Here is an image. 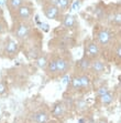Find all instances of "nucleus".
Instances as JSON below:
<instances>
[{"label":"nucleus","mask_w":121,"mask_h":123,"mask_svg":"<svg viewBox=\"0 0 121 123\" xmlns=\"http://www.w3.org/2000/svg\"><path fill=\"white\" fill-rule=\"evenodd\" d=\"M12 34L18 41H24L31 36V26L28 21H17L12 29Z\"/></svg>","instance_id":"obj_1"},{"label":"nucleus","mask_w":121,"mask_h":123,"mask_svg":"<svg viewBox=\"0 0 121 123\" xmlns=\"http://www.w3.org/2000/svg\"><path fill=\"white\" fill-rule=\"evenodd\" d=\"M13 13L17 21H29L30 18L34 13V8L32 6H30V5H28V3H24L19 9H17L14 12H12L11 14Z\"/></svg>","instance_id":"obj_2"},{"label":"nucleus","mask_w":121,"mask_h":123,"mask_svg":"<svg viewBox=\"0 0 121 123\" xmlns=\"http://www.w3.org/2000/svg\"><path fill=\"white\" fill-rule=\"evenodd\" d=\"M100 55V47L97 42L93 40H89L87 42H85V51H84V55L90 58L91 60L97 59Z\"/></svg>","instance_id":"obj_3"},{"label":"nucleus","mask_w":121,"mask_h":123,"mask_svg":"<svg viewBox=\"0 0 121 123\" xmlns=\"http://www.w3.org/2000/svg\"><path fill=\"white\" fill-rule=\"evenodd\" d=\"M112 40V33L106 28L100 29L96 33V42L99 44V47H107Z\"/></svg>","instance_id":"obj_4"},{"label":"nucleus","mask_w":121,"mask_h":123,"mask_svg":"<svg viewBox=\"0 0 121 123\" xmlns=\"http://www.w3.org/2000/svg\"><path fill=\"white\" fill-rule=\"evenodd\" d=\"M43 12H44V16L47 18V19H51V20H59V16H61L62 10L57 6H54L52 3L47 2L46 5L43 6Z\"/></svg>","instance_id":"obj_5"},{"label":"nucleus","mask_w":121,"mask_h":123,"mask_svg":"<svg viewBox=\"0 0 121 123\" xmlns=\"http://www.w3.org/2000/svg\"><path fill=\"white\" fill-rule=\"evenodd\" d=\"M19 50H20L19 43L17 41H14L13 39H8V41L5 44V49H3L5 55L8 58H10V59L16 57L19 53Z\"/></svg>","instance_id":"obj_6"},{"label":"nucleus","mask_w":121,"mask_h":123,"mask_svg":"<svg viewBox=\"0 0 121 123\" xmlns=\"http://www.w3.org/2000/svg\"><path fill=\"white\" fill-rule=\"evenodd\" d=\"M56 66H57V73L58 75H64L66 72L69 70L70 63L69 60L66 59L63 55H57L56 57Z\"/></svg>","instance_id":"obj_7"},{"label":"nucleus","mask_w":121,"mask_h":123,"mask_svg":"<svg viewBox=\"0 0 121 123\" xmlns=\"http://www.w3.org/2000/svg\"><path fill=\"white\" fill-rule=\"evenodd\" d=\"M90 71L93 72L94 74H101L106 71V64L104 61L97 59H94L91 61V67H90Z\"/></svg>","instance_id":"obj_8"},{"label":"nucleus","mask_w":121,"mask_h":123,"mask_svg":"<svg viewBox=\"0 0 121 123\" xmlns=\"http://www.w3.org/2000/svg\"><path fill=\"white\" fill-rule=\"evenodd\" d=\"M45 71H46V73H47L48 75H51V77H56V75H58V73H57V66H56V57H52L48 59L47 67L45 69Z\"/></svg>","instance_id":"obj_9"},{"label":"nucleus","mask_w":121,"mask_h":123,"mask_svg":"<svg viewBox=\"0 0 121 123\" xmlns=\"http://www.w3.org/2000/svg\"><path fill=\"white\" fill-rule=\"evenodd\" d=\"M91 59L88 57H86V55H84V57L80 59V60L77 62V66H78L79 70L82 72H86V71H90V67H91Z\"/></svg>","instance_id":"obj_10"},{"label":"nucleus","mask_w":121,"mask_h":123,"mask_svg":"<svg viewBox=\"0 0 121 123\" xmlns=\"http://www.w3.org/2000/svg\"><path fill=\"white\" fill-rule=\"evenodd\" d=\"M65 109H66V105L62 102H57L53 105V109H52V114L55 117H63V114L65 113Z\"/></svg>","instance_id":"obj_11"},{"label":"nucleus","mask_w":121,"mask_h":123,"mask_svg":"<svg viewBox=\"0 0 121 123\" xmlns=\"http://www.w3.org/2000/svg\"><path fill=\"white\" fill-rule=\"evenodd\" d=\"M32 120L35 123H46L48 121V114L45 111H37L32 115Z\"/></svg>","instance_id":"obj_12"},{"label":"nucleus","mask_w":121,"mask_h":123,"mask_svg":"<svg viewBox=\"0 0 121 123\" xmlns=\"http://www.w3.org/2000/svg\"><path fill=\"white\" fill-rule=\"evenodd\" d=\"M24 0H7V6L9 8V11L11 12H14L17 9H19L20 7L24 5Z\"/></svg>","instance_id":"obj_13"},{"label":"nucleus","mask_w":121,"mask_h":123,"mask_svg":"<svg viewBox=\"0 0 121 123\" xmlns=\"http://www.w3.org/2000/svg\"><path fill=\"white\" fill-rule=\"evenodd\" d=\"M75 23H76V19L70 14H66L62 20V26L66 29H72L75 26Z\"/></svg>","instance_id":"obj_14"},{"label":"nucleus","mask_w":121,"mask_h":123,"mask_svg":"<svg viewBox=\"0 0 121 123\" xmlns=\"http://www.w3.org/2000/svg\"><path fill=\"white\" fill-rule=\"evenodd\" d=\"M69 84H70V88L75 91H79V90H83L82 88V81H80V78L79 75H75L70 79L69 81Z\"/></svg>","instance_id":"obj_15"},{"label":"nucleus","mask_w":121,"mask_h":123,"mask_svg":"<svg viewBox=\"0 0 121 123\" xmlns=\"http://www.w3.org/2000/svg\"><path fill=\"white\" fill-rule=\"evenodd\" d=\"M108 20L115 26H121V11H117L115 13L108 16Z\"/></svg>","instance_id":"obj_16"},{"label":"nucleus","mask_w":121,"mask_h":123,"mask_svg":"<svg viewBox=\"0 0 121 123\" xmlns=\"http://www.w3.org/2000/svg\"><path fill=\"white\" fill-rule=\"evenodd\" d=\"M47 62H48V58L45 55H42V53H41L40 57L35 60L37 66L39 67L40 69H42V70H45V69H46V67H47Z\"/></svg>","instance_id":"obj_17"},{"label":"nucleus","mask_w":121,"mask_h":123,"mask_svg":"<svg viewBox=\"0 0 121 123\" xmlns=\"http://www.w3.org/2000/svg\"><path fill=\"white\" fill-rule=\"evenodd\" d=\"M113 98H115L113 93H111L110 91H108L106 94H104V95L100 97V102H101L104 105H108V104H110V103L113 101Z\"/></svg>","instance_id":"obj_18"},{"label":"nucleus","mask_w":121,"mask_h":123,"mask_svg":"<svg viewBox=\"0 0 121 123\" xmlns=\"http://www.w3.org/2000/svg\"><path fill=\"white\" fill-rule=\"evenodd\" d=\"M79 78H80V81H82V88L83 89H88L90 86V84H91L90 78L87 74H85V73L79 74Z\"/></svg>","instance_id":"obj_19"},{"label":"nucleus","mask_w":121,"mask_h":123,"mask_svg":"<svg viewBox=\"0 0 121 123\" xmlns=\"http://www.w3.org/2000/svg\"><path fill=\"white\" fill-rule=\"evenodd\" d=\"M74 105L76 106V109L78 110V111H85V110H87V103H86L85 100H83V99H79V100L75 101Z\"/></svg>","instance_id":"obj_20"},{"label":"nucleus","mask_w":121,"mask_h":123,"mask_svg":"<svg viewBox=\"0 0 121 123\" xmlns=\"http://www.w3.org/2000/svg\"><path fill=\"white\" fill-rule=\"evenodd\" d=\"M95 16L98 19H102V18L106 17V11H105L104 8H99V7H97L95 10Z\"/></svg>","instance_id":"obj_21"},{"label":"nucleus","mask_w":121,"mask_h":123,"mask_svg":"<svg viewBox=\"0 0 121 123\" xmlns=\"http://www.w3.org/2000/svg\"><path fill=\"white\" fill-rule=\"evenodd\" d=\"M109 91V89H108V86H100L98 90H97V95H98L99 98L101 97V95H104V94H106L107 92Z\"/></svg>","instance_id":"obj_22"},{"label":"nucleus","mask_w":121,"mask_h":123,"mask_svg":"<svg viewBox=\"0 0 121 123\" xmlns=\"http://www.w3.org/2000/svg\"><path fill=\"white\" fill-rule=\"evenodd\" d=\"M7 30V25L3 19H0V34H2L3 32H6Z\"/></svg>","instance_id":"obj_23"},{"label":"nucleus","mask_w":121,"mask_h":123,"mask_svg":"<svg viewBox=\"0 0 121 123\" xmlns=\"http://www.w3.org/2000/svg\"><path fill=\"white\" fill-rule=\"evenodd\" d=\"M115 55L117 58H119V59H121V43L120 44H118V46L115 48Z\"/></svg>","instance_id":"obj_24"},{"label":"nucleus","mask_w":121,"mask_h":123,"mask_svg":"<svg viewBox=\"0 0 121 123\" xmlns=\"http://www.w3.org/2000/svg\"><path fill=\"white\" fill-rule=\"evenodd\" d=\"M79 5H80V0H75V1L73 2V5H72V9H74V10H75L76 8L78 9Z\"/></svg>","instance_id":"obj_25"},{"label":"nucleus","mask_w":121,"mask_h":123,"mask_svg":"<svg viewBox=\"0 0 121 123\" xmlns=\"http://www.w3.org/2000/svg\"><path fill=\"white\" fill-rule=\"evenodd\" d=\"M5 91H6V88H5V86H3L2 83L0 82V94H2Z\"/></svg>","instance_id":"obj_26"},{"label":"nucleus","mask_w":121,"mask_h":123,"mask_svg":"<svg viewBox=\"0 0 121 123\" xmlns=\"http://www.w3.org/2000/svg\"><path fill=\"white\" fill-rule=\"evenodd\" d=\"M87 121H86V119H84V117H82V119H79L78 123H86Z\"/></svg>","instance_id":"obj_27"},{"label":"nucleus","mask_w":121,"mask_h":123,"mask_svg":"<svg viewBox=\"0 0 121 123\" xmlns=\"http://www.w3.org/2000/svg\"><path fill=\"white\" fill-rule=\"evenodd\" d=\"M97 123H107V121H106V120H102V119H101V120H99Z\"/></svg>","instance_id":"obj_28"},{"label":"nucleus","mask_w":121,"mask_h":123,"mask_svg":"<svg viewBox=\"0 0 121 123\" xmlns=\"http://www.w3.org/2000/svg\"><path fill=\"white\" fill-rule=\"evenodd\" d=\"M0 5H3V0H0Z\"/></svg>","instance_id":"obj_29"},{"label":"nucleus","mask_w":121,"mask_h":123,"mask_svg":"<svg viewBox=\"0 0 121 123\" xmlns=\"http://www.w3.org/2000/svg\"><path fill=\"white\" fill-rule=\"evenodd\" d=\"M119 34H120V38H121V31H120V33H119Z\"/></svg>","instance_id":"obj_30"},{"label":"nucleus","mask_w":121,"mask_h":123,"mask_svg":"<svg viewBox=\"0 0 121 123\" xmlns=\"http://www.w3.org/2000/svg\"><path fill=\"white\" fill-rule=\"evenodd\" d=\"M39 1H40V2H41V0H39Z\"/></svg>","instance_id":"obj_31"}]
</instances>
